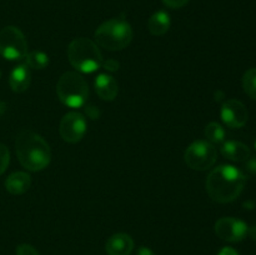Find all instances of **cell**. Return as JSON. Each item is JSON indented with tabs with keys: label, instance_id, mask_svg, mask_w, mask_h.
<instances>
[{
	"label": "cell",
	"instance_id": "6da1fadb",
	"mask_svg": "<svg viewBox=\"0 0 256 255\" xmlns=\"http://www.w3.org/2000/svg\"><path fill=\"white\" fill-rule=\"evenodd\" d=\"M246 178L238 168L232 165H220L208 176L206 190L214 202L225 204L234 202L242 194Z\"/></svg>",
	"mask_w": 256,
	"mask_h": 255
},
{
	"label": "cell",
	"instance_id": "7a4b0ae2",
	"mask_svg": "<svg viewBox=\"0 0 256 255\" xmlns=\"http://www.w3.org/2000/svg\"><path fill=\"white\" fill-rule=\"evenodd\" d=\"M18 159L25 169L30 172H40L50 164L52 152L42 136L32 130H22L15 142Z\"/></svg>",
	"mask_w": 256,
	"mask_h": 255
},
{
	"label": "cell",
	"instance_id": "3957f363",
	"mask_svg": "<svg viewBox=\"0 0 256 255\" xmlns=\"http://www.w3.org/2000/svg\"><path fill=\"white\" fill-rule=\"evenodd\" d=\"M94 38L96 45L109 52L122 50L132 40V25L125 19H119V18L108 20L98 28Z\"/></svg>",
	"mask_w": 256,
	"mask_h": 255
},
{
	"label": "cell",
	"instance_id": "277c9868",
	"mask_svg": "<svg viewBox=\"0 0 256 255\" xmlns=\"http://www.w3.org/2000/svg\"><path fill=\"white\" fill-rule=\"evenodd\" d=\"M70 64L82 72H94L102 65V55L99 48L86 38H76L68 46Z\"/></svg>",
	"mask_w": 256,
	"mask_h": 255
},
{
	"label": "cell",
	"instance_id": "5b68a950",
	"mask_svg": "<svg viewBox=\"0 0 256 255\" xmlns=\"http://www.w3.org/2000/svg\"><path fill=\"white\" fill-rule=\"evenodd\" d=\"M56 94L60 102L66 106L80 108L86 102L89 86L82 75L74 72H68L58 80Z\"/></svg>",
	"mask_w": 256,
	"mask_h": 255
},
{
	"label": "cell",
	"instance_id": "8992f818",
	"mask_svg": "<svg viewBox=\"0 0 256 255\" xmlns=\"http://www.w3.org/2000/svg\"><path fill=\"white\" fill-rule=\"evenodd\" d=\"M0 54L8 60H20L26 56L28 42L16 26H5L0 30Z\"/></svg>",
	"mask_w": 256,
	"mask_h": 255
},
{
	"label": "cell",
	"instance_id": "52a82bcc",
	"mask_svg": "<svg viewBox=\"0 0 256 255\" xmlns=\"http://www.w3.org/2000/svg\"><path fill=\"white\" fill-rule=\"evenodd\" d=\"M185 162L194 170H208L216 162V149L205 140H196L188 146L184 154Z\"/></svg>",
	"mask_w": 256,
	"mask_h": 255
},
{
	"label": "cell",
	"instance_id": "ba28073f",
	"mask_svg": "<svg viewBox=\"0 0 256 255\" xmlns=\"http://www.w3.org/2000/svg\"><path fill=\"white\" fill-rule=\"evenodd\" d=\"M86 129V120L84 115L76 112H70L62 116L59 132L64 142L75 144L84 138Z\"/></svg>",
	"mask_w": 256,
	"mask_h": 255
},
{
	"label": "cell",
	"instance_id": "9c48e42d",
	"mask_svg": "<svg viewBox=\"0 0 256 255\" xmlns=\"http://www.w3.org/2000/svg\"><path fill=\"white\" fill-rule=\"evenodd\" d=\"M249 226L242 220L235 218H222L215 222V232L220 239L229 242H238L245 239Z\"/></svg>",
	"mask_w": 256,
	"mask_h": 255
},
{
	"label": "cell",
	"instance_id": "30bf717a",
	"mask_svg": "<svg viewBox=\"0 0 256 255\" xmlns=\"http://www.w3.org/2000/svg\"><path fill=\"white\" fill-rule=\"evenodd\" d=\"M248 110L242 102L236 99H229L222 106V119L225 124L232 129L242 128L248 122Z\"/></svg>",
	"mask_w": 256,
	"mask_h": 255
},
{
	"label": "cell",
	"instance_id": "8fae6325",
	"mask_svg": "<svg viewBox=\"0 0 256 255\" xmlns=\"http://www.w3.org/2000/svg\"><path fill=\"white\" fill-rule=\"evenodd\" d=\"M134 249L132 236L125 232H118L108 239L105 250L108 255H130Z\"/></svg>",
	"mask_w": 256,
	"mask_h": 255
},
{
	"label": "cell",
	"instance_id": "7c38bea8",
	"mask_svg": "<svg viewBox=\"0 0 256 255\" xmlns=\"http://www.w3.org/2000/svg\"><path fill=\"white\" fill-rule=\"evenodd\" d=\"M95 90L100 99L105 100V102H112L116 98L118 92H119V86H118L116 80L112 75L99 74L95 79Z\"/></svg>",
	"mask_w": 256,
	"mask_h": 255
},
{
	"label": "cell",
	"instance_id": "4fadbf2b",
	"mask_svg": "<svg viewBox=\"0 0 256 255\" xmlns=\"http://www.w3.org/2000/svg\"><path fill=\"white\" fill-rule=\"evenodd\" d=\"M30 82H32V74L26 64L18 65L10 72L9 84L12 92H24L29 88Z\"/></svg>",
	"mask_w": 256,
	"mask_h": 255
},
{
	"label": "cell",
	"instance_id": "5bb4252c",
	"mask_svg": "<svg viewBox=\"0 0 256 255\" xmlns=\"http://www.w3.org/2000/svg\"><path fill=\"white\" fill-rule=\"evenodd\" d=\"M30 185H32L30 175L22 172H12V174L9 175L8 179L5 180V188H6L8 192L12 195L24 194L25 192L29 190Z\"/></svg>",
	"mask_w": 256,
	"mask_h": 255
},
{
	"label": "cell",
	"instance_id": "9a60e30c",
	"mask_svg": "<svg viewBox=\"0 0 256 255\" xmlns=\"http://www.w3.org/2000/svg\"><path fill=\"white\" fill-rule=\"evenodd\" d=\"M222 154L232 162H245L250 158V149L240 142H226L222 145Z\"/></svg>",
	"mask_w": 256,
	"mask_h": 255
},
{
	"label": "cell",
	"instance_id": "2e32d148",
	"mask_svg": "<svg viewBox=\"0 0 256 255\" xmlns=\"http://www.w3.org/2000/svg\"><path fill=\"white\" fill-rule=\"evenodd\" d=\"M170 24H172V20H170V15L168 14L164 10H159V12H154L152 16L148 20V29L152 32V35H160L166 34L168 30L170 29Z\"/></svg>",
	"mask_w": 256,
	"mask_h": 255
},
{
	"label": "cell",
	"instance_id": "e0dca14e",
	"mask_svg": "<svg viewBox=\"0 0 256 255\" xmlns=\"http://www.w3.org/2000/svg\"><path fill=\"white\" fill-rule=\"evenodd\" d=\"M26 65L32 69H44L49 65V58L42 52H32L26 54Z\"/></svg>",
	"mask_w": 256,
	"mask_h": 255
},
{
	"label": "cell",
	"instance_id": "ac0fdd59",
	"mask_svg": "<svg viewBox=\"0 0 256 255\" xmlns=\"http://www.w3.org/2000/svg\"><path fill=\"white\" fill-rule=\"evenodd\" d=\"M205 136L209 140V142H214V144H220L224 142L225 139V130L218 122H210L205 128Z\"/></svg>",
	"mask_w": 256,
	"mask_h": 255
},
{
	"label": "cell",
	"instance_id": "d6986e66",
	"mask_svg": "<svg viewBox=\"0 0 256 255\" xmlns=\"http://www.w3.org/2000/svg\"><path fill=\"white\" fill-rule=\"evenodd\" d=\"M242 88L252 99L256 100V68L248 70L242 76Z\"/></svg>",
	"mask_w": 256,
	"mask_h": 255
},
{
	"label": "cell",
	"instance_id": "ffe728a7",
	"mask_svg": "<svg viewBox=\"0 0 256 255\" xmlns=\"http://www.w3.org/2000/svg\"><path fill=\"white\" fill-rule=\"evenodd\" d=\"M10 162V152L9 149L4 144L0 142V175L6 170L8 165Z\"/></svg>",
	"mask_w": 256,
	"mask_h": 255
},
{
	"label": "cell",
	"instance_id": "44dd1931",
	"mask_svg": "<svg viewBox=\"0 0 256 255\" xmlns=\"http://www.w3.org/2000/svg\"><path fill=\"white\" fill-rule=\"evenodd\" d=\"M16 255H39V252L32 245L22 244L16 248Z\"/></svg>",
	"mask_w": 256,
	"mask_h": 255
},
{
	"label": "cell",
	"instance_id": "7402d4cb",
	"mask_svg": "<svg viewBox=\"0 0 256 255\" xmlns=\"http://www.w3.org/2000/svg\"><path fill=\"white\" fill-rule=\"evenodd\" d=\"M190 0H162L166 6L172 8V9H178V8H182L184 5H186Z\"/></svg>",
	"mask_w": 256,
	"mask_h": 255
},
{
	"label": "cell",
	"instance_id": "603a6c76",
	"mask_svg": "<svg viewBox=\"0 0 256 255\" xmlns=\"http://www.w3.org/2000/svg\"><path fill=\"white\" fill-rule=\"evenodd\" d=\"M102 64H104L105 69L109 70V72H116V70L119 69V62L114 59H109L108 62H102Z\"/></svg>",
	"mask_w": 256,
	"mask_h": 255
},
{
	"label": "cell",
	"instance_id": "cb8c5ba5",
	"mask_svg": "<svg viewBox=\"0 0 256 255\" xmlns=\"http://www.w3.org/2000/svg\"><path fill=\"white\" fill-rule=\"evenodd\" d=\"M218 255H239V254H238L236 250L232 249V248L225 246V248H222V250H220L219 254H218Z\"/></svg>",
	"mask_w": 256,
	"mask_h": 255
},
{
	"label": "cell",
	"instance_id": "d4e9b609",
	"mask_svg": "<svg viewBox=\"0 0 256 255\" xmlns=\"http://www.w3.org/2000/svg\"><path fill=\"white\" fill-rule=\"evenodd\" d=\"M136 255H156L152 249L146 246H140L139 250H138V254Z\"/></svg>",
	"mask_w": 256,
	"mask_h": 255
},
{
	"label": "cell",
	"instance_id": "484cf974",
	"mask_svg": "<svg viewBox=\"0 0 256 255\" xmlns=\"http://www.w3.org/2000/svg\"><path fill=\"white\" fill-rule=\"evenodd\" d=\"M248 168H249L250 172H256V159H252L248 162Z\"/></svg>",
	"mask_w": 256,
	"mask_h": 255
},
{
	"label": "cell",
	"instance_id": "4316f807",
	"mask_svg": "<svg viewBox=\"0 0 256 255\" xmlns=\"http://www.w3.org/2000/svg\"><path fill=\"white\" fill-rule=\"evenodd\" d=\"M248 234H250V236H252L254 240H256V225L255 226L250 228L249 232H248Z\"/></svg>",
	"mask_w": 256,
	"mask_h": 255
},
{
	"label": "cell",
	"instance_id": "83f0119b",
	"mask_svg": "<svg viewBox=\"0 0 256 255\" xmlns=\"http://www.w3.org/2000/svg\"><path fill=\"white\" fill-rule=\"evenodd\" d=\"M6 104H5L4 102H2V100H0V116H2V114H4L5 112V110H6Z\"/></svg>",
	"mask_w": 256,
	"mask_h": 255
},
{
	"label": "cell",
	"instance_id": "f1b7e54d",
	"mask_svg": "<svg viewBox=\"0 0 256 255\" xmlns=\"http://www.w3.org/2000/svg\"><path fill=\"white\" fill-rule=\"evenodd\" d=\"M0 78H2V72H0Z\"/></svg>",
	"mask_w": 256,
	"mask_h": 255
},
{
	"label": "cell",
	"instance_id": "f546056e",
	"mask_svg": "<svg viewBox=\"0 0 256 255\" xmlns=\"http://www.w3.org/2000/svg\"><path fill=\"white\" fill-rule=\"evenodd\" d=\"M255 148H256V142H255Z\"/></svg>",
	"mask_w": 256,
	"mask_h": 255
}]
</instances>
